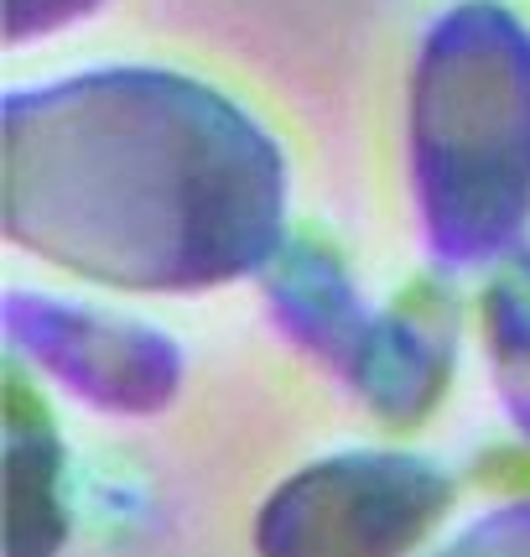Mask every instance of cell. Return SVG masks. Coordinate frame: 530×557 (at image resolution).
Listing matches in <instances>:
<instances>
[{"label":"cell","mask_w":530,"mask_h":557,"mask_svg":"<svg viewBox=\"0 0 530 557\" xmlns=\"http://www.w3.org/2000/svg\"><path fill=\"white\" fill-rule=\"evenodd\" d=\"M5 557H58L68 547V459L52 428L48 401L26 386L22 370L5 375Z\"/></svg>","instance_id":"52a82bcc"},{"label":"cell","mask_w":530,"mask_h":557,"mask_svg":"<svg viewBox=\"0 0 530 557\" xmlns=\"http://www.w3.org/2000/svg\"><path fill=\"white\" fill-rule=\"evenodd\" d=\"M483 349L509 422L530 443V245L500 261L483 287Z\"/></svg>","instance_id":"ba28073f"},{"label":"cell","mask_w":530,"mask_h":557,"mask_svg":"<svg viewBox=\"0 0 530 557\" xmlns=\"http://www.w3.org/2000/svg\"><path fill=\"white\" fill-rule=\"evenodd\" d=\"M261 292L276 329L302 355H313L328 375L354 386L380 329V308H364L338 245H328L323 235H287L281 250L265 261Z\"/></svg>","instance_id":"5b68a950"},{"label":"cell","mask_w":530,"mask_h":557,"mask_svg":"<svg viewBox=\"0 0 530 557\" xmlns=\"http://www.w3.org/2000/svg\"><path fill=\"white\" fill-rule=\"evenodd\" d=\"M104 0H5V42L22 48L31 37H52L63 26L94 16Z\"/></svg>","instance_id":"30bf717a"},{"label":"cell","mask_w":530,"mask_h":557,"mask_svg":"<svg viewBox=\"0 0 530 557\" xmlns=\"http://www.w3.org/2000/svg\"><path fill=\"white\" fill-rule=\"evenodd\" d=\"M0 224L99 287L209 292L281 250L287 157L193 73L89 69L5 95Z\"/></svg>","instance_id":"6da1fadb"},{"label":"cell","mask_w":530,"mask_h":557,"mask_svg":"<svg viewBox=\"0 0 530 557\" xmlns=\"http://www.w3.org/2000/svg\"><path fill=\"white\" fill-rule=\"evenodd\" d=\"M432 557H530V495L468 521L442 553Z\"/></svg>","instance_id":"9c48e42d"},{"label":"cell","mask_w":530,"mask_h":557,"mask_svg":"<svg viewBox=\"0 0 530 557\" xmlns=\"http://www.w3.org/2000/svg\"><path fill=\"white\" fill-rule=\"evenodd\" d=\"M453 474L421 454H328L270 490L261 557H411L453 506Z\"/></svg>","instance_id":"3957f363"},{"label":"cell","mask_w":530,"mask_h":557,"mask_svg":"<svg viewBox=\"0 0 530 557\" xmlns=\"http://www.w3.org/2000/svg\"><path fill=\"white\" fill-rule=\"evenodd\" d=\"M0 318L16 355L99 412L156 417L182 391V349L151 323L78 308L48 292H11Z\"/></svg>","instance_id":"277c9868"},{"label":"cell","mask_w":530,"mask_h":557,"mask_svg":"<svg viewBox=\"0 0 530 557\" xmlns=\"http://www.w3.org/2000/svg\"><path fill=\"white\" fill-rule=\"evenodd\" d=\"M458 364V302L442 282H416L390 308L354 375V396L386 428H421L447 396Z\"/></svg>","instance_id":"8992f818"},{"label":"cell","mask_w":530,"mask_h":557,"mask_svg":"<svg viewBox=\"0 0 530 557\" xmlns=\"http://www.w3.org/2000/svg\"><path fill=\"white\" fill-rule=\"evenodd\" d=\"M411 194L442 267H489L530 224V26L500 0L442 11L406 99Z\"/></svg>","instance_id":"7a4b0ae2"}]
</instances>
